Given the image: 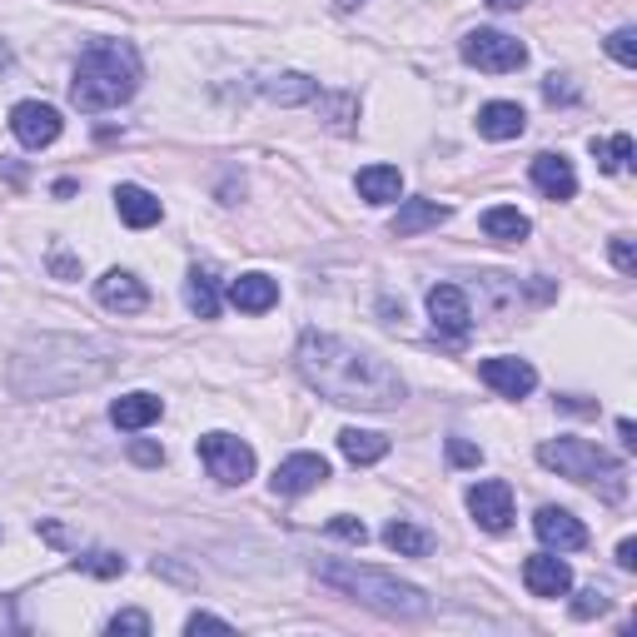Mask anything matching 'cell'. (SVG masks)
<instances>
[{
  "mask_svg": "<svg viewBox=\"0 0 637 637\" xmlns=\"http://www.w3.org/2000/svg\"><path fill=\"white\" fill-rule=\"evenodd\" d=\"M294 368H299V378L309 389H319L339 409L384 413V409H399L403 394H409L399 368L339 334H304L299 354H294Z\"/></svg>",
  "mask_w": 637,
  "mask_h": 637,
  "instance_id": "1",
  "label": "cell"
},
{
  "mask_svg": "<svg viewBox=\"0 0 637 637\" xmlns=\"http://www.w3.org/2000/svg\"><path fill=\"white\" fill-rule=\"evenodd\" d=\"M140 90V50L130 41H95L86 45L70 80V105L100 115V110H115Z\"/></svg>",
  "mask_w": 637,
  "mask_h": 637,
  "instance_id": "2",
  "label": "cell"
},
{
  "mask_svg": "<svg viewBox=\"0 0 637 637\" xmlns=\"http://www.w3.org/2000/svg\"><path fill=\"white\" fill-rule=\"evenodd\" d=\"M314 572H319V583L325 588H334V593L374 607V613H389V617H423L429 613L423 588L399 583V578L384 572V568H364V562H319Z\"/></svg>",
  "mask_w": 637,
  "mask_h": 637,
  "instance_id": "3",
  "label": "cell"
},
{
  "mask_svg": "<svg viewBox=\"0 0 637 637\" xmlns=\"http://www.w3.org/2000/svg\"><path fill=\"white\" fill-rule=\"evenodd\" d=\"M538 464L553 468L558 478H572V484H603V498L617 503L627 493V468L617 464L607 448L588 439H548L538 443Z\"/></svg>",
  "mask_w": 637,
  "mask_h": 637,
  "instance_id": "4",
  "label": "cell"
},
{
  "mask_svg": "<svg viewBox=\"0 0 637 637\" xmlns=\"http://www.w3.org/2000/svg\"><path fill=\"white\" fill-rule=\"evenodd\" d=\"M458 50H464V60H468V66L488 70V76H508V70H523V66H528V45H523L519 35L488 31V25L468 31Z\"/></svg>",
  "mask_w": 637,
  "mask_h": 637,
  "instance_id": "5",
  "label": "cell"
},
{
  "mask_svg": "<svg viewBox=\"0 0 637 637\" xmlns=\"http://www.w3.org/2000/svg\"><path fill=\"white\" fill-rule=\"evenodd\" d=\"M200 464H205V474L215 478V484L225 488H239L254 478V448H249L244 439H235V433H205L200 439Z\"/></svg>",
  "mask_w": 637,
  "mask_h": 637,
  "instance_id": "6",
  "label": "cell"
},
{
  "mask_svg": "<svg viewBox=\"0 0 637 637\" xmlns=\"http://www.w3.org/2000/svg\"><path fill=\"white\" fill-rule=\"evenodd\" d=\"M429 319L443 339L464 344L468 329H474V304H468V294L458 289V284H433L429 289Z\"/></svg>",
  "mask_w": 637,
  "mask_h": 637,
  "instance_id": "7",
  "label": "cell"
},
{
  "mask_svg": "<svg viewBox=\"0 0 637 637\" xmlns=\"http://www.w3.org/2000/svg\"><path fill=\"white\" fill-rule=\"evenodd\" d=\"M11 130H15V140H21L25 150H45V145L60 140L66 120H60V110H55V105H45V100H21V105L11 110Z\"/></svg>",
  "mask_w": 637,
  "mask_h": 637,
  "instance_id": "8",
  "label": "cell"
},
{
  "mask_svg": "<svg viewBox=\"0 0 637 637\" xmlns=\"http://www.w3.org/2000/svg\"><path fill=\"white\" fill-rule=\"evenodd\" d=\"M468 513L484 533H508L513 528V488L503 478H484L468 488Z\"/></svg>",
  "mask_w": 637,
  "mask_h": 637,
  "instance_id": "9",
  "label": "cell"
},
{
  "mask_svg": "<svg viewBox=\"0 0 637 637\" xmlns=\"http://www.w3.org/2000/svg\"><path fill=\"white\" fill-rule=\"evenodd\" d=\"M478 378H484L493 394H503V399H528V394L538 389V368H533L528 359H508V354L484 359V364H478Z\"/></svg>",
  "mask_w": 637,
  "mask_h": 637,
  "instance_id": "10",
  "label": "cell"
},
{
  "mask_svg": "<svg viewBox=\"0 0 637 637\" xmlns=\"http://www.w3.org/2000/svg\"><path fill=\"white\" fill-rule=\"evenodd\" d=\"M325 478H329V458H319V454H289L280 468H274L270 488H274V493H284V498H299V493H309V488H319Z\"/></svg>",
  "mask_w": 637,
  "mask_h": 637,
  "instance_id": "11",
  "label": "cell"
},
{
  "mask_svg": "<svg viewBox=\"0 0 637 637\" xmlns=\"http://www.w3.org/2000/svg\"><path fill=\"white\" fill-rule=\"evenodd\" d=\"M95 299L105 304L110 314H140L145 304H150V289H145L130 270H110L95 280Z\"/></svg>",
  "mask_w": 637,
  "mask_h": 637,
  "instance_id": "12",
  "label": "cell"
},
{
  "mask_svg": "<svg viewBox=\"0 0 637 637\" xmlns=\"http://www.w3.org/2000/svg\"><path fill=\"white\" fill-rule=\"evenodd\" d=\"M533 533L543 538V548H558V553H578L588 543V528L572 519L568 508H538V519H533Z\"/></svg>",
  "mask_w": 637,
  "mask_h": 637,
  "instance_id": "13",
  "label": "cell"
},
{
  "mask_svg": "<svg viewBox=\"0 0 637 637\" xmlns=\"http://www.w3.org/2000/svg\"><path fill=\"white\" fill-rule=\"evenodd\" d=\"M523 583H528L533 598H568L572 568L562 558H553V553H533V558L523 562Z\"/></svg>",
  "mask_w": 637,
  "mask_h": 637,
  "instance_id": "14",
  "label": "cell"
},
{
  "mask_svg": "<svg viewBox=\"0 0 637 637\" xmlns=\"http://www.w3.org/2000/svg\"><path fill=\"white\" fill-rule=\"evenodd\" d=\"M160 413H164V399L150 389H135V394L110 403V423L125 433H140V429H150V423H160Z\"/></svg>",
  "mask_w": 637,
  "mask_h": 637,
  "instance_id": "15",
  "label": "cell"
},
{
  "mask_svg": "<svg viewBox=\"0 0 637 637\" xmlns=\"http://www.w3.org/2000/svg\"><path fill=\"white\" fill-rule=\"evenodd\" d=\"M229 304H235L239 314H270L274 304H280V280H270V274H239V280H229Z\"/></svg>",
  "mask_w": 637,
  "mask_h": 637,
  "instance_id": "16",
  "label": "cell"
},
{
  "mask_svg": "<svg viewBox=\"0 0 637 637\" xmlns=\"http://www.w3.org/2000/svg\"><path fill=\"white\" fill-rule=\"evenodd\" d=\"M523 130H528V115H523L519 100H488L478 110V135L484 140H519Z\"/></svg>",
  "mask_w": 637,
  "mask_h": 637,
  "instance_id": "17",
  "label": "cell"
},
{
  "mask_svg": "<svg viewBox=\"0 0 637 637\" xmlns=\"http://www.w3.org/2000/svg\"><path fill=\"white\" fill-rule=\"evenodd\" d=\"M533 184L548 200H572L578 195V170H572L568 155H538L533 160Z\"/></svg>",
  "mask_w": 637,
  "mask_h": 637,
  "instance_id": "18",
  "label": "cell"
},
{
  "mask_svg": "<svg viewBox=\"0 0 637 637\" xmlns=\"http://www.w3.org/2000/svg\"><path fill=\"white\" fill-rule=\"evenodd\" d=\"M115 215L125 219L130 229H150V225H160L164 205L145 190V184H120V190H115Z\"/></svg>",
  "mask_w": 637,
  "mask_h": 637,
  "instance_id": "19",
  "label": "cell"
},
{
  "mask_svg": "<svg viewBox=\"0 0 637 637\" xmlns=\"http://www.w3.org/2000/svg\"><path fill=\"white\" fill-rule=\"evenodd\" d=\"M448 215H454V209L439 205V200H403L399 215H394V235H399V239H413V235H423V229L448 225Z\"/></svg>",
  "mask_w": 637,
  "mask_h": 637,
  "instance_id": "20",
  "label": "cell"
},
{
  "mask_svg": "<svg viewBox=\"0 0 637 637\" xmlns=\"http://www.w3.org/2000/svg\"><path fill=\"white\" fill-rule=\"evenodd\" d=\"M354 184H359V200H368V205H394V200H403V174L394 164H364Z\"/></svg>",
  "mask_w": 637,
  "mask_h": 637,
  "instance_id": "21",
  "label": "cell"
},
{
  "mask_svg": "<svg viewBox=\"0 0 637 637\" xmlns=\"http://www.w3.org/2000/svg\"><path fill=\"white\" fill-rule=\"evenodd\" d=\"M484 235L488 239H498V244H523V239L533 235V225H528V215H519L513 205H493V209H484Z\"/></svg>",
  "mask_w": 637,
  "mask_h": 637,
  "instance_id": "22",
  "label": "cell"
},
{
  "mask_svg": "<svg viewBox=\"0 0 637 637\" xmlns=\"http://www.w3.org/2000/svg\"><path fill=\"white\" fill-rule=\"evenodd\" d=\"M339 454H344L349 464L368 468V464H378V458H389V439H384V433H368V429H344L339 433Z\"/></svg>",
  "mask_w": 637,
  "mask_h": 637,
  "instance_id": "23",
  "label": "cell"
},
{
  "mask_svg": "<svg viewBox=\"0 0 637 637\" xmlns=\"http://www.w3.org/2000/svg\"><path fill=\"white\" fill-rule=\"evenodd\" d=\"M264 95H270L274 105H304V100H319V80L299 76V70H284V76L264 80Z\"/></svg>",
  "mask_w": 637,
  "mask_h": 637,
  "instance_id": "24",
  "label": "cell"
},
{
  "mask_svg": "<svg viewBox=\"0 0 637 637\" xmlns=\"http://www.w3.org/2000/svg\"><path fill=\"white\" fill-rule=\"evenodd\" d=\"M184 304H190V314H200V319H215V314H219L215 270H190V280H184Z\"/></svg>",
  "mask_w": 637,
  "mask_h": 637,
  "instance_id": "25",
  "label": "cell"
},
{
  "mask_svg": "<svg viewBox=\"0 0 637 637\" xmlns=\"http://www.w3.org/2000/svg\"><path fill=\"white\" fill-rule=\"evenodd\" d=\"M384 543H389L399 558H429L433 553V533L419 528V523H403V519H394L389 528H384Z\"/></svg>",
  "mask_w": 637,
  "mask_h": 637,
  "instance_id": "26",
  "label": "cell"
},
{
  "mask_svg": "<svg viewBox=\"0 0 637 637\" xmlns=\"http://www.w3.org/2000/svg\"><path fill=\"white\" fill-rule=\"evenodd\" d=\"M593 160H598V170L623 174V170H627V160H633V135H613V140H593Z\"/></svg>",
  "mask_w": 637,
  "mask_h": 637,
  "instance_id": "27",
  "label": "cell"
},
{
  "mask_svg": "<svg viewBox=\"0 0 637 637\" xmlns=\"http://www.w3.org/2000/svg\"><path fill=\"white\" fill-rule=\"evenodd\" d=\"M76 572H90V578H120V572H125V558L110 553V548H90V553L76 558Z\"/></svg>",
  "mask_w": 637,
  "mask_h": 637,
  "instance_id": "28",
  "label": "cell"
},
{
  "mask_svg": "<svg viewBox=\"0 0 637 637\" xmlns=\"http://www.w3.org/2000/svg\"><path fill=\"white\" fill-rule=\"evenodd\" d=\"M607 55H613L623 70L637 66V31H633V25H617V31L607 35Z\"/></svg>",
  "mask_w": 637,
  "mask_h": 637,
  "instance_id": "29",
  "label": "cell"
},
{
  "mask_svg": "<svg viewBox=\"0 0 637 637\" xmlns=\"http://www.w3.org/2000/svg\"><path fill=\"white\" fill-rule=\"evenodd\" d=\"M329 533H334V538H344V543H359V548L368 543L364 519H354V513H334V519H329Z\"/></svg>",
  "mask_w": 637,
  "mask_h": 637,
  "instance_id": "30",
  "label": "cell"
},
{
  "mask_svg": "<svg viewBox=\"0 0 637 637\" xmlns=\"http://www.w3.org/2000/svg\"><path fill=\"white\" fill-rule=\"evenodd\" d=\"M443 448H448V464H454V468H478V464H484V448L468 443V439H448Z\"/></svg>",
  "mask_w": 637,
  "mask_h": 637,
  "instance_id": "31",
  "label": "cell"
},
{
  "mask_svg": "<svg viewBox=\"0 0 637 637\" xmlns=\"http://www.w3.org/2000/svg\"><path fill=\"white\" fill-rule=\"evenodd\" d=\"M120 633L145 637V633H150V617H145L140 607H125V613H115V617H110V637H120Z\"/></svg>",
  "mask_w": 637,
  "mask_h": 637,
  "instance_id": "32",
  "label": "cell"
},
{
  "mask_svg": "<svg viewBox=\"0 0 637 637\" xmlns=\"http://www.w3.org/2000/svg\"><path fill=\"white\" fill-rule=\"evenodd\" d=\"M607 603H613V598H607L603 588H583L578 603H572V617H598V613H607Z\"/></svg>",
  "mask_w": 637,
  "mask_h": 637,
  "instance_id": "33",
  "label": "cell"
},
{
  "mask_svg": "<svg viewBox=\"0 0 637 637\" xmlns=\"http://www.w3.org/2000/svg\"><path fill=\"white\" fill-rule=\"evenodd\" d=\"M543 100H548V105H572V100H578V86H572L568 76H548L543 80Z\"/></svg>",
  "mask_w": 637,
  "mask_h": 637,
  "instance_id": "34",
  "label": "cell"
},
{
  "mask_svg": "<svg viewBox=\"0 0 637 637\" xmlns=\"http://www.w3.org/2000/svg\"><path fill=\"white\" fill-rule=\"evenodd\" d=\"M607 254H613L617 274H633V270H637V254H633V235H613V244H607Z\"/></svg>",
  "mask_w": 637,
  "mask_h": 637,
  "instance_id": "35",
  "label": "cell"
},
{
  "mask_svg": "<svg viewBox=\"0 0 637 637\" xmlns=\"http://www.w3.org/2000/svg\"><path fill=\"white\" fill-rule=\"evenodd\" d=\"M184 633H235V627H229L225 617H215V613H190V617H184Z\"/></svg>",
  "mask_w": 637,
  "mask_h": 637,
  "instance_id": "36",
  "label": "cell"
},
{
  "mask_svg": "<svg viewBox=\"0 0 637 637\" xmlns=\"http://www.w3.org/2000/svg\"><path fill=\"white\" fill-rule=\"evenodd\" d=\"M50 274H55V280H80V260H76V254H66V249H55Z\"/></svg>",
  "mask_w": 637,
  "mask_h": 637,
  "instance_id": "37",
  "label": "cell"
},
{
  "mask_svg": "<svg viewBox=\"0 0 637 637\" xmlns=\"http://www.w3.org/2000/svg\"><path fill=\"white\" fill-rule=\"evenodd\" d=\"M130 458L145 468H155V464H164V448H155V443H130Z\"/></svg>",
  "mask_w": 637,
  "mask_h": 637,
  "instance_id": "38",
  "label": "cell"
},
{
  "mask_svg": "<svg viewBox=\"0 0 637 637\" xmlns=\"http://www.w3.org/2000/svg\"><path fill=\"white\" fill-rule=\"evenodd\" d=\"M617 568H627V572L637 568V538H623V543H617Z\"/></svg>",
  "mask_w": 637,
  "mask_h": 637,
  "instance_id": "39",
  "label": "cell"
},
{
  "mask_svg": "<svg viewBox=\"0 0 637 637\" xmlns=\"http://www.w3.org/2000/svg\"><path fill=\"white\" fill-rule=\"evenodd\" d=\"M617 439H623V448H637V429H633V419H617Z\"/></svg>",
  "mask_w": 637,
  "mask_h": 637,
  "instance_id": "40",
  "label": "cell"
},
{
  "mask_svg": "<svg viewBox=\"0 0 637 637\" xmlns=\"http://www.w3.org/2000/svg\"><path fill=\"white\" fill-rule=\"evenodd\" d=\"M488 5H493V11H519L523 0H488Z\"/></svg>",
  "mask_w": 637,
  "mask_h": 637,
  "instance_id": "41",
  "label": "cell"
},
{
  "mask_svg": "<svg viewBox=\"0 0 637 637\" xmlns=\"http://www.w3.org/2000/svg\"><path fill=\"white\" fill-rule=\"evenodd\" d=\"M339 11H354V5H364V0H334Z\"/></svg>",
  "mask_w": 637,
  "mask_h": 637,
  "instance_id": "42",
  "label": "cell"
}]
</instances>
